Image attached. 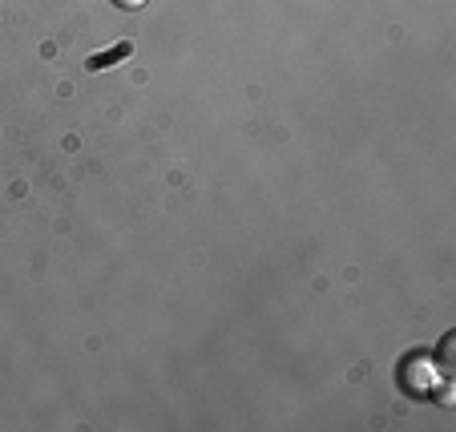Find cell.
I'll use <instances>...</instances> for the list:
<instances>
[{
	"instance_id": "cell-1",
	"label": "cell",
	"mask_w": 456,
	"mask_h": 432,
	"mask_svg": "<svg viewBox=\"0 0 456 432\" xmlns=\"http://www.w3.org/2000/svg\"><path fill=\"white\" fill-rule=\"evenodd\" d=\"M129 53H134V41H121V45H113L110 53H94V57L86 61V69L89 73H102V69H113L118 61H126Z\"/></svg>"
},
{
	"instance_id": "cell-2",
	"label": "cell",
	"mask_w": 456,
	"mask_h": 432,
	"mask_svg": "<svg viewBox=\"0 0 456 432\" xmlns=\"http://www.w3.org/2000/svg\"><path fill=\"white\" fill-rule=\"evenodd\" d=\"M113 4H118V9H126V12H134V9H142L146 0H113Z\"/></svg>"
}]
</instances>
